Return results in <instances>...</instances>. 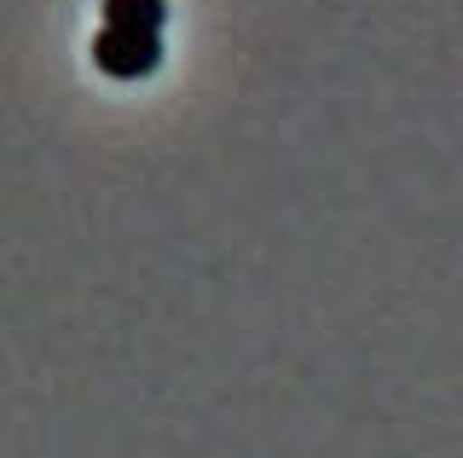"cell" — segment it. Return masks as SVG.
Segmentation results:
<instances>
[{"label": "cell", "instance_id": "1", "mask_svg": "<svg viewBox=\"0 0 463 458\" xmlns=\"http://www.w3.org/2000/svg\"><path fill=\"white\" fill-rule=\"evenodd\" d=\"M93 64L110 81H139L163 64V35H128V30H99L93 35Z\"/></svg>", "mask_w": 463, "mask_h": 458}, {"label": "cell", "instance_id": "2", "mask_svg": "<svg viewBox=\"0 0 463 458\" xmlns=\"http://www.w3.org/2000/svg\"><path fill=\"white\" fill-rule=\"evenodd\" d=\"M168 6L163 0H105L99 6V30H128V35H163Z\"/></svg>", "mask_w": 463, "mask_h": 458}]
</instances>
